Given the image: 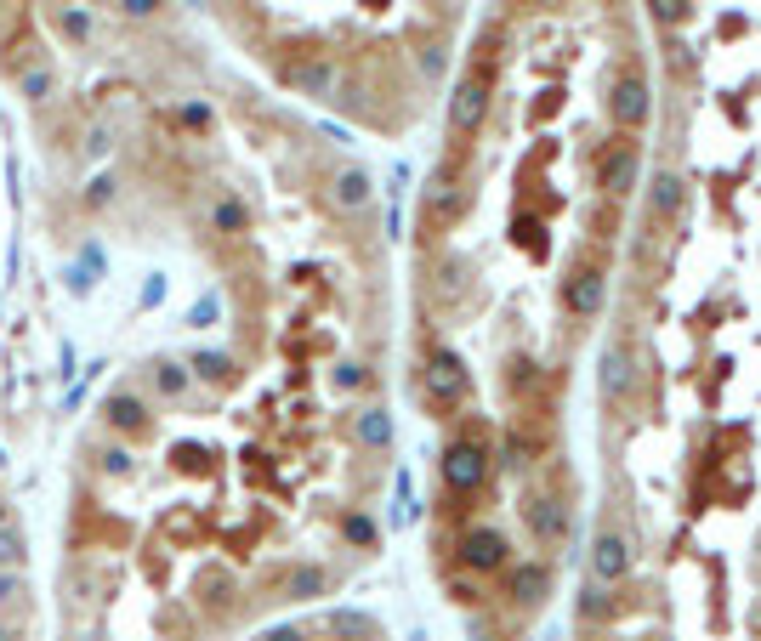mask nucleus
<instances>
[{"mask_svg":"<svg viewBox=\"0 0 761 641\" xmlns=\"http://www.w3.org/2000/svg\"><path fill=\"white\" fill-rule=\"evenodd\" d=\"M466 392H472V369H466L461 352L449 347H432L421 364V403H432V409H461Z\"/></svg>","mask_w":761,"mask_h":641,"instance_id":"1","label":"nucleus"},{"mask_svg":"<svg viewBox=\"0 0 761 641\" xmlns=\"http://www.w3.org/2000/svg\"><path fill=\"white\" fill-rule=\"evenodd\" d=\"M557 301H563V312L580 318V324L602 318V307H608V267H602V261H574L563 273V284H557Z\"/></svg>","mask_w":761,"mask_h":641,"instance_id":"2","label":"nucleus"},{"mask_svg":"<svg viewBox=\"0 0 761 641\" xmlns=\"http://www.w3.org/2000/svg\"><path fill=\"white\" fill-rule=\"evenodd\" d=\"M438 471H443V488H449V494L472 500V494L489 483V449H483L478 437H455V443L443 449Z\"/></svg>","mask_w":761,"mask_h":641,"instance_id":"3","label":"nucleus"},{"mask_svg":"<svg viewBox=\"0 0 761 641\" xmlns=\"http://www.w3.org/2000/svg\"><path fill=\"white\" fill-rule=\"evenodd\" d=\"M608 120L620 125V131H642V125L654 120V91H648V80L637 69H620L608 80Z\"/></svg>","mask_w":761,"mask_h":641,"instance_id":"4","label":"nucleus"},{"mask_svg":"<svg viewBox=\"0 0 761 641\" xmlns=\"http://www.w3.org/2000/svg\"><path fill=\"white\" fill-rule=\"evenodd\" d=\"M642 182V154H637V142L620 137V142H608L597 154V188L608 193V199H625V193H637Z\"/></svg>","mask_w":761,"mask_h":641,"instance_id":"5","label":"nucleus"},{"mask_svg":"<svg viewBox=\"0 0 761 641\" xmlns=\"http://www.w3.org/2000/svg\"><path fill=\"white\" fill-rule=\"evenodd\" d=\"M625 573H631V539L602 522L597 539H591V579H597V585H620Z\"/></svg>","mask_w":761,"mask_h":641,"instance_id":"6","label":"nucleus"},{"mask_svg":"<svg viewBox=\"0 0 761 641\" xmlns=\"http://www.w3.org/2000/svg\"><path fill=\"white\" fill-rule=\"evenodd\" d=\"M523 522H529V534L540 545H563L568 539V505L557 494H529L523 500Z\"/></svg>","mask_w":761,"mask_h":641,"instance_id":"7","label":"nucleus"},{"mask_svg":"<svg viewBox=\"0 0 761 641\" xmlns=\"http://www.w3.org/2000/svg\"><path fill=\"white\" fill-rule=\"evenodd\" d=\"M455 551H461V562L472 573H495V568H506V551H512V545H506L500 528H466Z\"/></svg>","mask_w":761,"mask_h":641,"instance_id":"8","label":"nucleus"},{"mask_svg":"<svg viewBox=\"0 0 761 641\" xmlns=\"http://www.w3.org/2000/svg\"><path fill=\"white\" fill-rule=\"evenodd\" d=\"M631 386H637V358L614 341V347L602 352V364H597V392H602V403H625L631 398Z\"/></svg>","mask_w":761,"mask_h":641,"instance_id":"9","label":"nucleus"},{"mask_svg":"<svg viewBox=\"0 0 761 641\" xmlns=\"http://www.w3.org/2000/svg\"><path fill=\"white\" fill-rule=\"evenodd\" d=\"M682 205H688V182L676 171H654V182H648V222H671V216H682Z\"/></svg>","mask_w":761,"mask_h":641,"instance_id":"10","label":"nucleus"},{"mask_svg":"<svg viewBox=\"0 0 761 641\" xmlns=\"http://www.w3.org/2000/svg\"><path fill=\"white\" fill-rule=\"evenodd\" d=\"M546 596H551V568H546V562H517V568H512V602L540 607Z\"/></svg>","mask_w":761,"mask_h":641,"instance_id":"11","label":"nucleus"},{"mask_svg":"<svg viewBox=\"0 0 761 641\" xmlns=\"http://www.w3.org/2000/svg\"><path fill=\"white\" fill-rule=\"evenodd\" d=\"M330 205L336 210H364L370 205V171H358V165L336 171V182H330Z\"/></svg>","mask_w":761,"mask_h":641,"instance_id":"12","label":"nucleus"},{"mask_svg":"<svg viewBox=\"0 0 761 641\" xmlns=\"http://www.w3.org/2000/svg\"><path fill=\"white\" fill-rule=\"evenodd\" d=\"M353 432H358V443H364V449H387V443H392V420H387V409H358Z\"/></svg>","mask_w":761,"mask_h":641,"instance_id":"13","label":"nucleus"},{"mask_svg":"<svg viewBox=\"0 0 761 641\" xmlns=\"http://www.w3.org/2000/svg\"><path fill=\"white\" fill-rule=\"evenodd\" d=\"M648 12H654V23H665V29H682L693 12V0H648Z\"/></svg>","mask_w":761,"mask_h":641,"instance_id":"14","label":"nucleus"},{"mask_svg":"<svg viewBox=\"0 0 761 641\" xmlns=\"http://www.w3.org/2000/svg\"><path fill=\"white\" fill-rule=\"evenodd\" d=\"M529 12H563V0H523Z\"/></svg>","mask_w":761,"mask_h":641,"instance_id":"15","label":"nucleus"}]
</instances>
